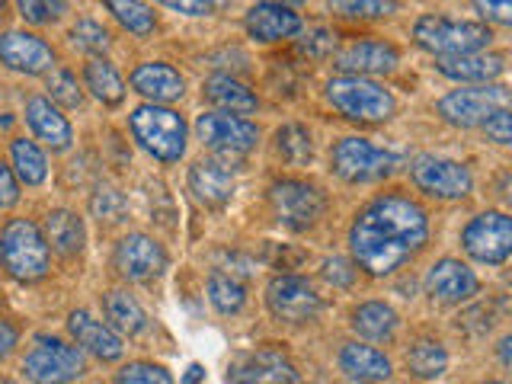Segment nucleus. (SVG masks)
<instances>
[{"instance_id":"nucleus-37","label":"nucleus","mask_w":512,"mask_h":384,"mask_svg":"<svg viewBox=\"0 0 512 384\" xmlns=\"http://www.w3.org/2000/svg\"><path fill=\"white\" fill-rule=\"evenodd\" d=\"M48 93H52L55 103L68 106V109L84 103V93H80L77 77L71 71H52V74H48Z\"/></svg>"},{"instance_id":"nucleus-31","label":"nucleus","mask_w":512,"mask_h":384,"mask_svg":"<svg viewBox=\"0 0 512 384\" xmlns=\"http://www.w3.org/2000/svg\"><path fill=\"white\" fill-rule=\"evenodd\" d=\"M448 365V352L439 340H416L407 352V368L423 381H432L445 372Z\"/></svg>"},{"instance_id":"nucleus-21","label":"nucleus","mask_w":512,"mask_h":384,"mask_svg":"<svg viewBox=\"0 0 512 384\" xmlns=\"http://www.w3.org/2000/svg\"><path fill=\"white\" fill-rule=\"evenodd\" d=\"M26 122L32 128V135H36L39 141H45L52 151L71 148V141H74L71 122L52 106V100H45V96H32V100L26 103Z\"/></svg>"},{"instance_id":"nucleus-29","label":"nucleus","mask_w":512,"mask_h":384,"mask_svg":"<svg viewBox=\"0 0 512 384\" xmlns=\"http://www.w3.org/2000/svg\"><path fill=\"white\" fill-rule=\"evenodd\" d=\"M84 80H87V90H90L100 103H106V106L122 103V96H125L122 74H119L116 68H112L109 61L93 58V61L87 64V68H84Z\"/></svg>"},{"instance_id":"nucleus-17","label":"nucleus","mask_w":512,"mask_h":384,"mask_svg":"<svg viewBox=\"0 0 512 384\" xmlns=\"http://www.w3.org/2000/svg\"><path fill=\"white\" fill-rule=\"evenodd\" d=\"M397 61H400V52L394 45L378 42V39H362L336 55V68L352 77H362V74H388L397 68Z\"/></svg>"},{"instance_id":"nucleus-20","label":"nucleus","mask_w":512,"mask_h":384,"mask_svg":"<svg viewBox=\"0 0 512 384\" xmlns=\"http://www.w3.org/2000/svg\"><path fill=\"white\" fill-rule=\"evenodd\" d=\"M189 189L202 205L221 208L234 196V173L218 160H196L189 170Z\"/></svg>"},{"instance_id":"nucleus-35","label":"nucleus","mask_w":512,"mask_h":384,"mask_svg":"<svg viewBox=\"0 0 512 384\" xmlns=\"http://www.w3.org/2000/svg\"><path fill=\"white\" fill-rule=\"evenodd\" d=\"M276 151L288 164H304L311 160V135L301 125H282L276 132Z\"/></svg>"},{"instance_id":"nucleus-42","label":"nucleus","mask_w":512,"mask_h":384,"mask_svg":"<svg viewBox=\"0 0 512 384\" xmlns=\"http://www.w3.org/2000/svg\"><path fill=\"white\" fill-rule=\"evenodd\" d=\"M474 10L484 16V20L512 26V0H477Z\"/></svg>"},{"instance_id":"nucleus-5","label":"nucleus","mask_w":512,"mask_h":384,"mask_svg":"<svg viewBox=\"0 0 512 384\" xmlns=\"http://www.w3.org/2000/svg\"><path fill=\"white\" fill-rule=\"evenodd\" d=\"M327 100L343 112L346 119H356V122H384L394 116V96L391 90H384L381 84L368 77H333L327 84Z\"/></svg>"},{"instance_id":"nucleus-19","label":"nucleus","mask_w":512,"mask_h":384,"mask_svg":"<svg viewBox=\"0 0 512 384\" xmlns=\"http://www.w3.org/2000/svg\"><path fill=\"white\" fill-rule=\"evenodd\" d=\"M68 327L74 333L77 346H84L87 352H93L96 359L103 362H116L125 346H122V336L112 330L109 324H103V320H96L90 311H74L68 317Z\"/></svg>"},{"instance_id":"nucleus-33","label":"nucleus","mask_w":512,"mask_h":384,"mask_svg":"<svg viewBox=\"0 0 512 384\" xmlns=\"http://www.w3.org/2000/svg\"><path fill=\"white\" fill-rule=\"evenodd\" d=\"M208 298L221 311V314H234L244 308V285H240L234 276H224V272H212L208 276Z\"/></svg>"},{"instance_id":"nucleus-44","label":"nucleus","mask_w":512,"mask_h":384,"mask_svg":"<svg viewBox=\"0 0 512 384\" xmlns=\"http://www.w3.org/2000/svg\"><path fill=\"white\" fill-rule=\"evenodd\" d=\"M16 199H20V186H16V176L13 170L0 160V208H10L16 205Z\"/></svg>"},{"instance_id":"nucleus-25","label":"nucleus","mask_w":512,"mask_h":384,"mask_svg":"<svg viewBox=\"0 0 512 384\" xmlns=\"http://www.w3.org/2000/svg\"><path fill=\"white\" fill-rule=\"evenodd\" d=\"M439 71L452 80H461V84H490L493 77L503 74V55L474 52V55L442 58Z\"/></svg>"},{"instance_id":"nucleus-36","label":"nucleus","mask_w":512,"mask_h":384,"mask_svg":"<svg viewBox=\"0 0 512 384\" xmlns=\"http://www.w3.org/2000/svg\"><path fill=\"white\" fill-rule=\"evenodd\" d=\"M112 384H173V378H170V372L164 365L132 362V365H125L116 378H112Z\"/></svg>"},{"instance_id":"nucleus-45","label":"nucleus","mask_w":512,"mask_h":384,"mask_svg":"<svg viewBox=\"0 0 512 384\" xmlns=\"http://www.w3.org/2000/svg\"><path fill=\"white\" fill-rule=\"evenodd\" d=\"M333 45H336V36H330L327 29H317V32H311V39L304 42V52L314 55V58H320V55H327Z\"/></svg>"},{"instance_id":"nucleus-50","label":"nucleus","mask_w":512,"mask_h":384,"mask_svg":"<svg viewBox=\"0 0 512 384\" xmlns=\"http://www.w3.org/2000/svg\"><path fill=\"white\" fill-rule=\"evenodd\" d=\"M496 192H500V196H503V202H509V205H512V173L500 176V183H496Z\"/></svg>"},{"instance_id":"nucleus-39","label":"nucleus","mask_w":512,"mask_h":384,"mask_svg":"<svg viewBox=\"0 0 512 384\" xmlns=\"http://www.w3.org/2000/svg\"><path fill=\"white\" fill-rule=\"evenodd\" d=\"M484 135L503 148H512V109H500L496 116H490L484 122Z\"/></svg>"},{"instance_id":"nucleus-40","label":"nucleus","mask_w":512,"mask_h":384,"mask_svg":"<svg viewBox=\"0 0 512 384\" xmlns=\"http://www.w3.org/2000/svg\"><path fill=\"white\" fill-rule=\"evenodd\" d=\"M64 10V4H36V0H23L20 4V16L26 23H52L58 20Z\"/></svg>"},{"instance_id":"nucleus-48","label":"nucleus","mask_w":512,"mask_h":384,"mask_svg":"<svg viewBox=\"0 0 512 384\" xmlns=\"http://www.w3.org/2000/svg\"><path fill=\"white\" fill-rule=\"evenodd\" d=\"M496 356H500L503 368H509V372H512V336H503L500 346H496Z\"/></svg>"},{"instance_id":"nucleus-7","label":"nucleus","mask_w":512,"mask_h":384,"mask_svg":"<svg viewBox=\"0 0 512 384\" xmlns=\"http://www.w3.org/2000/svg\"><path fill=\"white\" fill-rule=\"evenodd\" d=\"M84 352L64 340H48L39 336V346L23 359V372L36 384H68L77 375H84Z\"/></svg>"},{"instance_id":"nucleus-34","label":"nucleus","mask_w":512,"mask_h":384,"mask_svg":"<svg viewBox=\"0 0 512 384\" xmlns=\"http://www.w3.org/2000/svg\"><path fill=\"white\" fill-rule=\"evenodd\" d=\"M106 10L116 16V20L128 29V32H135V36H151L154 32V13L151 7H144V4H135V0H109Z\"/></svg>"},{"instance_id":"nucleus-38","label":"nucleus","mask_w":512,"mask_h":384,"mask_svg":"<svg viewBox=\"0 0 512 384\" xmlns=\"http://www.w3.org/2000/svg\"><path fill=\"white\" fill-rule=\"evenodd\" d=\"M71 42L84 52H103V48H109V32L96 20H80L71 29Z\"/></svg>"},{"instance_id":"nucleus-10","label":"nucleus","mask_w":512,"mask_h":384,"mask_svg":"<svg viewBox=\"0 0 512 384\" xmlns=\"http://www.w3.org/2000/svg\"><path fill=\"white\" fill-rule=\"evenodd\" d=\"M272 208H276V218L285 224L288 231H308L314 224L324 218V192L311 183L301 180H282L272 186L269 192Z\"/></svg>"},{"instance_id":"nucleus-32","label":"nucleus","mask_w":512,"mask_h":384,"mask_svg":"<svg viewBox=\"0 0 512 384\" xmlns=\"http://www.w3.org/2000/svg\"><path fill=\"white\" fill-rule=\"evenodd\" d=\"M13 167H16V176L26 183V186H39L45 183V176H48V164H45V154L39 151V144L36 141H29V138H16L13 141Z\"/></svg>"},{"instance_id":"nucleus-15","label":"nucleus","mask_w":512,"mask_h":384,"mask_svg":"<svg viewBox=\"0 0 512 384\" xmlns=\"http://www.w3.org/2000/svg\"><path fill=\"white\" fill-rule=\"evenodd\" d=\"M228 381H237V384H298V372L279 349H256L231 368Z\"/></svg>"},{"instance_id":"nucleus-2","label":"nucleus","mask_w":512,"mask_h":384,"mask_svg":"<svg viewBox=\"0 0 512 384\" xmlns=\"http://www.w3.org/2000/svg\"><path fill=\"white\" fill-rule=\"evenodd\" d=\"M0 266L20 282H36L48 272V240L39 224L29 218H13L0 231Z\"/></svg>"},{"instance_id":"nucleus-23","label":"nucleus","mask_w":512,"mask_h":384,"mask_svg":"<svg viewBox=\"0 0 512 384\" xmlns=\"http://www.w3.org/2000/svg\"><path fill=\"white\" fill-rule=\"evenodd\" d=\"M132 87L148 96L151 103H170V100H180L183 96V77L176 68H170V64L164 61H144L138 64V68L132 71Z\"/></svg>"},{"instance_id":"nucleus-46","label":"nucleus","mask_w":512,"mask_h":384,"mask_svg":"<svg viewBox=\"0 0 512 384\" xmlns=\"http://www.w3.org/2000/svg\"><path fill=\"white\" fill-rule=\"evenodd\" d=\"M16 340H20L16 327L10 324V320H0V359L10 356V349L16 346Z\"/></svg>"},{"instance_id":"nucleus-43","label":"nucleus","mask_w":512,"mask_h":384,"mask_svg":"<svg viewBox=\"0 0 512 384\" xmlns=\"http://www.w3.org/2000/svg\"><path fill=\"white\" fill-rule=\"evenodd\" d=\"M336 13H343V16H388L397 10V4H381V0H362V4H333Z\"/></svg>"},{"instance_id":"nucleus-3","label":"nucleus","mask_w":512,"mask_h":384,"mask_svg":"<svg viewBox=\"0 0 512 384\" xmlns=\"http://www.w3.org/2000/svg\"><path fill=\"white\" fill-rule=\"evenodd\" d=\"M132 135L151 157L173 164L186 151V122L176 109L144 103L132 112Z\"/></svg>"},{"instance_id":"nucleus-41","label":"nucleus","mask_w":512,"mask_h":384,"mask_svg":"<svg viewBox=\"0 0 512 384\" xmlns=\"http://www.w3.org/2000/svg\"><path fill=\"white\" fill-rule=\"evenodd\" d=\"M324 279H327L330 285L346 288V285L356 282V266H352L349 260H343V256H333V260L324 263Z\"/></svg>"},{"instance_id":"nucleus-30","label":"nucleus","mask_w":512,"mask_h":384,"mask_svg":"<svg viewBox=\"0 0 512 384\" xmlns=\"http://www.w3.org/2000/svg\"><path fill=\"white\" fill-rule=\"evenodd\" d=\"M106 317H109L112 327L128 333V336L141 333L144 327H148V317H144L141 304L128 292H122V288H116V292L106 295Z\"/></svg>"},{"instance_id":"nucleus-11","label":"nucleus","mask_w":512,"mask_h":384,"mask_svg":"<svg viewBox=\"0 0 512 384\" xmlns=\"http://www.w3.org/2000/svg\"><path fill=\"white\" fill-rule=\"evenodd\" d=\"M410 176L432 199H464L474 186L468 167L458 164V160L432 157V154L416 157L410 164Z\"/></svg>"},{"instance_id":"nucleus-8","label":"nucleus","mask_w":512,"mask_h":384,"mask_svg":"<svg viewBox=\"0 0 512 384\" xmlns=\"http://www.w3.org/2000/svg\"><path fill=\"white\" fill-rule=\"evenodd\" d=\"M397 167V157L391 151L375 148L365 138H343L333 148V170L346 183H372L388 176Z\"/></svg>"},{"instance_id":"nucleus-26","label":"nucleus","mask_w":512,"mask_h":384,"mask_svg":"<svg viewBox=\"0 0 512 384\" xmlns=\"http://www.w3.org/2000/svg\"><path fill=\"white\" fill-rule=\"evenodd\" d=\"M202 93H205V100L208 103H215L218 109L224 112H253L256 109V96L253 90H247L240 80L228 77V74H212L202 84Z\"/></svg>"},{"instance_id":"nucleus-16","label":"nucleus","mask_w":512,"mask_h":384,"mask_svg":"<svg viewBox=\"0 0 512 384\" xmlns=\"http://www.w3.org/2000/svg\"><path fill=\"white\" fill-rule=\"evenodd\" d=\"M0 61L20 74H45L52 71L55 52L32 32H7V36H0Z\"/></svg>"},{"instance_id":"nucleus-6","label":"nucleus","mask_w":512,"mask_h":384,"mask_svg":"<svg viewBox=\"0 0 512 384\" xmlns=\"http://www.w3.org/2000/svg\"><path fill=\"white\" fill-rule=\"evenodd\" d=\"M506 103H512V90L509 87L480 84V87L452 90L448 96H442L439 116L445 122L458 125V128H474V125H484L500 109H506Z\"/></svg>"},{"instance_id":"nucleus-18","label":"nucleus","mask_w":512,"mask_h":384,"mask_svg":"<svg viewBox=\"0 0 512 384\" xmlns=\"http://www.w3.org/2000/svg\"><path fill=\"white\" fill-rule=\"evenodd\" d=\"M477 288V276L461 260H439L426 276V292L445 304L468 301L471 295H477Z\"/></svg>"},{"instance_id":"nucleus-22","label":"nucleus","mask_w":512,"mask_h":384,"mask_svg":"<svg viewBox=\"0 0 512 384\" xmlns=\"http://www.w3.org/2000/svg\"><path fill=\"white\" fill-rule=\"evenodd\" d=\"M301 29V16L285 4H256L247 13V32L256 42L292 39Z\"/></svg>"},{"instance_id":"nucleus-14","label":"nucleus","mask_w":512,"mask_h":384,"mask_svg":"<svg viewBox=\"0 0 512 384\" xmlns=\"http://www.w3.org/2000/svg\"><path fill=\"white\" fill-rule=\"evenodd\" d=\"M116 269L128 282H148L167 269V253L148 234H128L116 247Z\"/></svg>"},{"instance_id":"nucleus-51","label":"nucleus","mask_w":512,"mask_h":384,"mask_svg":"<svg viewBox=\"0 0 512 384\" xmlns=\"http://www.w3.org/2000/svg\"><path fill=\"white\" fill-rule=\"evenodd\" d=\"M484 384H503V381H484Z\"/></svg>"},{"instance_id":"nucleus-47","label":"nucleus","mask_w":512,"mask_h":384,"mask_svg":"<svg viewBox=\"0 0 512 384\" xmlns=\"http://www.w3.org/2000/svg\"><path fill=\"white\" fill-rule=\"evenodd\" d=\"M167 7L180 10V13H189V16H205L208 10H212V4H186V0H170Z\"/></svg>"},{"instance_id":"nucleus-28","label":"nucleus","mask_w":512,"mask_h":384,"mask_svg":"<svg viewBox=\"0 0 512 384\" xmlns=\"http://www.w3.org/2000/svg\"><path fill=\"white\" fill-rule=\"evenodd\" d=\"M45 240L61 256H74L84 250V221L74 212H52L45 218Z\"/></svg>"},{"instance_id":"nucleus-12","label":"nucleus","mask_w":512,"mask_h":384,"mask_svg":"<svg viewBox=\"0 0 512 384\" xmlns=\"http://www.w3.org/2000/svg\"><path fill=\"white\" fill-rule=\"evenodd\" d=\"M461 244L477 263H503L512 256V218L503 212L477 215L461 234Z\"/></svg>"},{"instance_id":"nucleus-24","label":"nucleus","mask_w":512,"mask_h":384,"mask_svg":"<svg viewBox=\"0 0 512 384\" xmlns=\"http://www.w3.org/2000/svg\"><path fill=\"white\" fill-rule=\"evenodd\" d=\"M340 368L356 381H388L391 378V359L381 349L365 343H349L340 352Z\"/></svg>"},{"instance_id":"nucleus-13","label":"nucleus","mask_w":512,"mask_h":384,"mask_svg":"<svg viewBox=\"0 0 512 384\" xmlns=\"http://www.w3.org/2000/svg\"><path fill=\"white\" fill-rule=\"evenodd\" d=\"M266 304L276 320H285V324H308L320 311V295L298 276H279L266 288Z\"/></svg>"},{"instance_id":"nucleus-4","label":"nucleus","mask_w":512,"mask_h":384,"mask_svg":"<svg viewBox=\"0 0 512 384\" xmlns=\"http://www.w3.org/2000/svg\"><path fill=\"white\" fill-rule=\"evenodd\" d=\"M413 39L420 48L442 58H458V55H474L484 45H490V29L468 20H448V16H420L413 26Z\"/></svg>"},{"instance_id":"nucleus-27","label":"nucleus","mask_w":512,"mask_h":384,"mask_svg":"<svg viewBox=\"0 0 512 384\" xmlns=\"http://www.w3.org/2000/svg\"><path fill=\"white\" fill-rule=\"evenodd\" d=\"M352 330L365 336V340L384 343V340H391L397 330V314L391 304H384V301H365L352 311Z\"/></svg>"},{"instance_id":"nucleus-9","label":"nucleus","mask_w":512,"mask_h":384,"mask_svg":"<svg viewBox=\"0 0 512 384\" xmlns=\"http://www.w3.org/2000/svg\"><path fill=\"white\" fill-rule=\"evenodd\" d=\"M196 135L218 157H240L253 151L256 141H260L256 125L240 116H231V112H202L196 119Z\"/></svg>"},{"instance_id":"nucleus-49","label":"nucleus","mask_w":512,"mask_h":384,"mask_svg":"<svg viewBox=\"0 0 512 384\" xmlns=\"http://www.w3.org/2000/svg\"><path fill=\"white\" fill-rule=\"evenodd\" d=\"M202 381H205V368L199 362H192L186 368V375H183V384H202Z\"/></svg>"},{"instance_id":"nucleus-1","label":"nucleus","mask_w":512,"mask_h":384,"mask_svg":"<svg viewBox=\"0 0 512 384\" xmlns=\"http://www.w3.org/2000/svg\"><path fill=\"white\" fill-rule=\"evenodd\" d=\"M429 237V218L420 202L410 196H381L372 205H365L352 221L349 247L356 256V266H362L372 276H391L394 269L404 266L410 256L423 250Z\"/></svg>"}]
</instances>
